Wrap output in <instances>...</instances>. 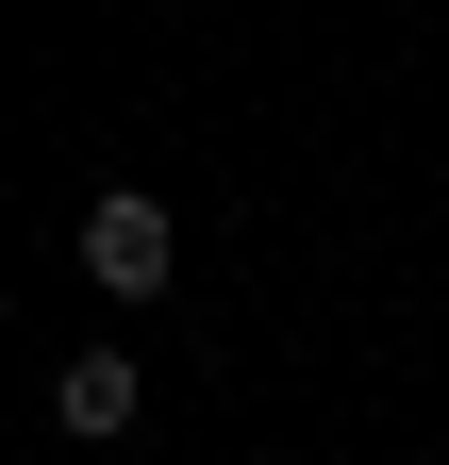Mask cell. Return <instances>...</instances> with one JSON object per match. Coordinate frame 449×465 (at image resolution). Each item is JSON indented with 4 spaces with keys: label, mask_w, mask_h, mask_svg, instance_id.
<instances>
[{
    "label": "cell",
    "mask_w": 449,
    "mask_h": 465,
    "mask_svg": "<svg viewBox=\"0 0 449 465\" xmlns=\"http://www.w3.org/2000/svg\"><path fill=\"white\" fill-rule=\"evenodd\" d=\"M166 266H184V216H166L150 183H100L84 200V282L134 316V300H166Z\"/></svg>",
    "instance_id": "1"
},
{
    "label": "cell",
    "mask_w": 449,
    "mask_h": 465,
    "mask_svg": "<svg viewBox=\"0 0 449 465\" xmlns=\"http://www.w3.org/2000/svg\"><path fill=\"white\" fill-rule=\"evenodd\" d=\"M134 416H150V382H134V349H84V366L50 382V432H84V449H117Z\"/></svg>",
    "instance_id": "2"
}]
</instances>
